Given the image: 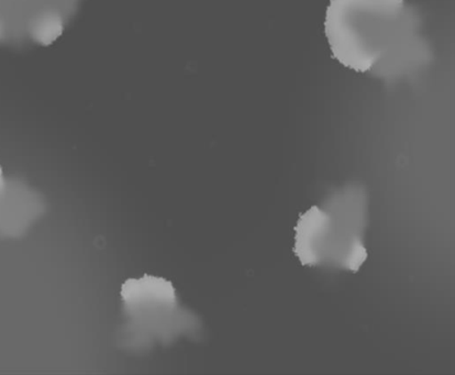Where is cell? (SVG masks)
Here are the masks:
<instances>
[{
	"label": "cell",
	"mask_w": 455,
	"mask_h": 375,
	"mask_svg": "<svg viewBox=\"0 0 455 375\" xmlns=\"http://www.w3.org/2000/svg\"><path fill=\"white\" fill-rule=\"evenodd\" d=\"M420 12L407 0H331L324 32L332 57L357 73L395 82L428 66Z\"/></svg>",
	"instance_id": "obj_1"
},
{
	"label": "cell",
	"mask_w": 455,
	"mask_h": 375,
	"mask_svg": "<svg viewBox=\"0 0 455 375\" xmlns=\"http://www.w3.org/2000/svg\"><path fill=\"white\" fill-rule=\"evenodd\" d=\"M124 322L120 342L125 350L146 353L180 337H195L201 322L180 304L175 287L164 277L143 275L122 287Z\"/></svg>",
	"instance_id": "obj_2"
},
{
	"label": "cell",
	"mask_w": 455,
	"mask_h": 375,
	"mask_svg": "<svg viewBox=\"0 0 455 375\" xmlns=\"http://www.w3.org/2000/svg\"><path fill=\"white\" fill-rule=\"evenodd\" d=\"M82 0H0V46L25 49L58 41Z\"/></svg>",
	"instance_id": "obj_3"
},
{
	"label": "cell",
	"mask_w": 455,
	"mask_h": 375,
	"mask_svg": "<svg viewBox=\"0 0 455 375\" xmlns=\"http://www.w3.org/2000/svg\"><path fill=\"white\" fill-rule=\"evenodd\" d=\"M7 188V180L4 177L3 168L0 166V199H2Z\"/></svg>",
	"instance_id": "obj_5"
},
{
	"label": "cell",
	"mask_w": 455,
	"mask_h": 375,
	"mask_svg": "<svg viewBox=\"0 0 455 375\" xmlns=\"http://www.w3.org/2000/svg\"><path fill=\"white\" fill-rule=\"evenodd\" d=\"M44 211L45 202L38 191L22 180H7L0 199V237H22Z\"/></svg>",
	"instance_id": "obj_4"
}]
</instances>
